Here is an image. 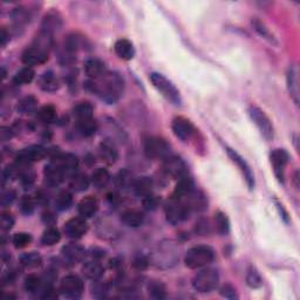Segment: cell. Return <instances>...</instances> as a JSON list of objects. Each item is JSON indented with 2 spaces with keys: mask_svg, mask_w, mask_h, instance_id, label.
Here are the masks:
<instances>
[{
  "mask_svg": "<svg viewBox=\"0 0 300 300\" xmlns=\"http://www.w3.org/2000/svg\"><path fill=\"white\" fill-rule=\"evenodd\" d=\"M86 88L95 94L106 104H115L123 95L124 81L123 78L116 72H106L102 77L95 80L86 82Z\"/></svg>",
  "mask_w": 300,
  "mask_h": 300,
  "instance_id": "cell-1",
  "label": "cell"
},
{
  "mask_svg": "<svg viewBox=\"0 0 300 300\" xmlns=\"http://www.w3.org/2000/svg\"><path fill=\"white\" fill-rule=\"evenodd\" d=\"M215 259V251L210 246L207 245H198L193 246L190 250H188L185 254L184 262L185 265L189 268H201L205 267L214 262Z\"/></svg>",
  "mask_w": 300,
  "mask_h": 300,
  "instance_id": "cell-2",
  "label": "cell"
},
{
  "mask_svg": "<svg viewBox=\"0 0 300 300\" xmlns=\"http://www.w3.org/2000/svg\"><path fill=\"white\" fill-rule=\"evenodd\" d=\"M150 81H152L153 86L159 90L162 95L167 98L168 101H170L171 104L176 106H180L182 104V98H181L179 89H177L175 85H173L170 80H168L163 74L152 73L150 74Z\"/></svg>",
  "mask_w": 300,
  "mask_h": 300,
  "instance_id": "cell-3",
  "label": "cell"
},
{
  "mask_svg": "<svg viewBox=\"0 0 300 300\" xmlns=\"http://www.w3.org/2000/svg\"><path fill=\"white\" fill-rule=\"evenodd\" d=\"M180 258L179 248L172 243L171 240L161 243V245L157 248L155 255H154V264L157 267L168 268L175 265L177 260Z\"/></svg>",
  "mask_w": 300,
  "mask_h": 300,
  "instance_id": "cell-4",
  "label": "cell"
},
{
  "mask_svg": "<svg viewBox=\"0 0 300 300\" xmlns=\"http://www.w3.org/2000/svg\"><path fill=\"white\" fill-rule=\"evenodd\" d=\"M219 283V274L214 268H204L192 279V286L201 293H209L217 289Z\"/></svg>",
  "mask_w": 300,
  "mask_h": 300,
  "instance_id": "cell-5",
  "label": "cell"
},
{
  "mask_svg": "<svg viewBox=\"0 0 300 300\" xmlns=\"http://www.w3.org/2000/svg\"><path fill=\"white\" fill-rule=\"evenodd\" d=\"M190 214V209L188 208V205L182 199H177L171 197L170 201L165 205V216H167L168 222L172 225L184 222L185 219L189 218Z\"/></svg>",
  "mask_w": 300,
  "mask_h": 300,
  "instance_id": "cell-6",
  "label": "cell"
},
{
  "mask_svg": "<svg viewBox=\"0 0 300 300\" xmlns=\"http://www.w3.org/2000/svg\"><path fill=\"white\" fill-rule=\"evenodd\" d=\"M144 154L148 159L165 160L170 156V145L161 137H148L144 141Z\"/></svg>",
  "mask_w": 300,
  "mask_h": 300,
  "instance_id": "cell-7",
  "label": "cell"
},
{
  "mask_svg": "<svg viewBox=\"0 0 300 300\" xmlns=\"http://www.w3.org/2000/svg\"><path fill=\"white\" fill-rule=\"evenodd\" d=\"M248 115H250L251 120L254 121L256 127L259 129V132L264 136V139L267 141H271L273 139V124H272L271 120L262 109L256 107V106H251V107L248 108Z\"/></svg>",
  "mask_w": 300,
  "mask_h": 300,
  "instance_id": "cell-8",
  "label": "cell"
},
{
  "mask_svg": "<svg viewBox=\"0 0 300 300\" xmlns=\"http://www.w3.org/2000/svg\"><path fill=\"white\" fill-rule=\"evenodd\" d=\"M60 293L68 299L81 298L84 293V282L78 276H66L60 283Z\"/></svg>",
  "mask_w": 300,
  "mask_h": 300,
  "instance_id": "cell-9",
  "label": "cell"
},
{
  "mask_svg": "<svg viewBox=\"0 0 300 300\" xmlns=\"http://www.w3.org/2000/svg\"><path fill=\"white\" fill-rule=\"evenodd\" d=\"M163 170L167 175L173 177V179H181L185 175H188V167L185 162L179 156L170 155L164 160Z\"/></svg>",
  "mask_w": 300,
  "mask_h": 300,
  "instance_id": "cell-10",
  "label": "cell"
},
{
  "mask_svg": "<svg viewBox=\"0 0 300 300\" xmlns=\"http://www.w3.org/2000/svg\"><path fill=\"white\" fill-rule=\"evenodd\" d=\"M272 167H273L274 175L280 183H284V175H285V168L289 162V154L284 149H274L270 155Z\"/></svg>",
  "mask_w": 300,
  "mask_h": 300,
  "instance_id": "cell-11",
  "label": "cell"
},
{
  "mask_svg": "<svg viewBox=\"0 0 300 300\" xmlns=\"http://www.w3.org/2000/svg\"><path fill=\"white\" fill-rule=\"evenodd\" d=\"M47 155L46 148L41 145H31L29 148L20 150L17 155V163L31 164L33 162L41 161Z\"/></svg>",
  "mask_w": 300,
  "mask_h": 300,
  "instance_id": "cell-12",
  "label": "cell"
},
{
  "mask_svg": "<svg viewBox=\"0 0 300 300\" xmlns=\"http://www.w3.org/2000/svg\"><path fill=\"white\" fill-rule=\"evenodd\" d=\"M64 230L67 237L73 239H79L87 234V231H88V225H87V222L82 217H74V218L67 220L64 227Z\"/></svg>",
  "mask_w": 300,
  "mask_h": 300,
  "instance_id": "cell-13",
  "label": "cell"
},
{
  "mask_svg": "<svg viewBox=\"0 0 300 300\" xmlns=\"http://www.w3.org/2000/svg\"><path fill=\"white\" fill-rule=\"evenodd\" d=\"M47 59H48V52L34 45L26 48L21 55V61L30 67L43 64V62L47 61Z\"/></svg>",
  "mask_w": 300,
  "mask_h": 300,
  "instance_id": "cell-14",
  "label": "cell"
},
{
  "mask_svg": "<svg viewBox=\"0 0 300 300\" xmlns=\"http://www.w3.org/2000/svg\"><path fill=\"white\" fill-rule=\"evenodd\" d=\"M228 155L230 159L232 160V162L234 163H236L237 165H238V168L240 169V171H242L244 179H245L246 181V184L247 187L250 189H254L255 188V175L254 172H252L250 165H248L246 163V161L243 159L242 156L239 155L238 153H236L234 149H230L228 148Z\"/></svg>",
  "mask_w": 300,
  "mask_h": 300,
  "instance_id": "cell-15",
  "label": "cell"
},
{
  "mask_svg": "<svg viewBox=\"0 0 300 300\" xmlns=\"http://www.w3.org/2000/svg\"><path fill=\"white\" fill-rule=\"evenodd\" d=\"M171 128L175 136L182 141H188L192 136L193 132H195V128H193L191 122L188 118L182 116L173 118Z\"/></svg>",
  "mask_w": 300,
  "mask_h": 300,
  "instance_id": "cell-16",
  "label": "cell"
},
{
  "mask_svg": "<svg viewBox=\"0 0 300 300\" xmlns=\"http://www.w3.org/2000/svg\"><path fill=\"white\" fill-rule=\"evenodd\" d=\"M286 84L290 96L295 105H299L300 90H299V70L295 65H291L286 72Z\"/></svg>",
  "mask_w": 300,
  "mask_h": 300,
  "instance_id": "cell-17",
  "label": "cell"
},
{
  "mask_svg": "<svg viewBox=\"0 0 300 300\" xmlns=\"http://www.w3.org/2000/svg\"><path fill=\"white\" fill-rule=\"evenodd\" d=\"M43 173H45L46 183L51 185V187H57V185H59L64 181L65 176H67L55 160H52L46 165Z\"/></svg>",
  "mask_w": 300,
  "mask_h": 300,
  "instance_id": "cell-18",
  "label": "cell"
},
{
  "mask_svg": "<svg viewBox=\"0 0 300 300\" xmlns=\"http://www.w3.org/2000/svg\"><path fill=\"white\" fill-rule=\"evenodd\" d=\"M98 155L107 164H114L118 159V150L113 141L104 140L98 145Z\"/></svg>",
  "mask_w": 300,
  "mask_h": 300,
  "instance_id": "cell-19",
  "label": "cell"
},
{
  "mask_svg": "<svg viewBox=\"0 0 300 300\" xmlns=\"http://www.w3.org/2000/svg\"><path fill=\"white\" fill-rule=\"evenodd\" d=\"M98 210V202L95 197L86 196L78 204V212L82 218H90Z\"/></svg>",
  "mask_w": 300,
  "mask_h": 300,
  "instance_id": "cell-20",
  "label": "cell"
},
{
  "mask_svg": "<svg viewBox=\"0 0 300 300\" xmlns=\"http://www.w3.org/2000/svg\"><path fill=\"white\" fill-rule=\"evenodd\" d=\"M62 256L69 263L77 264L84 260L86 256V250L79 244H68L62 247Z\"/></svg>",
  "mask_w": 300,
  "mask_h": 300,
  "instance_id": "cell-21",
  "label": "cell"
},
{
  "mask_svg": "<svg viewBox=\"0 0 300 300\" xmlns=\"http://www.w3.org/2000/svg\"><path fill=\"white\" fill-rule=\"evenodd\" d=\"M195 190V185H193L192 180L188 175L179 179V182L176 184L175 191L172 193L173 198L177 199H184L185 197L190 195Z\"/></svg>",
  "mask_w": 300,
  "mask_h": 300,
  "instance_id": "cell-22",
  "label": "cell"
},
{
  "mask_svg": "<svg viewBox=\"0 0 300 300\" xmlns=\"http://www.w3.org/2000/svg\"><path fill=\"white\" fill-rule=\"evenodd\" d=\"M106 72H107V70H106L105 64L101 60H98V59H88V60L85 62V73L90 80L98 79Z\"/></svg>",
  "mask_w": 300,
  "mask_h": 300,
  "instance_id": "cell-23",
  "label": "cell"
},
{
  "mask_svg": "<svg viewBox=\"0 0 300 300\" xmlns=\"http://www.w3.org/2000/svg\"><path fill=\"white\" fill-rule=\"evenodd\" d=\"M53 160L57 161V163L62 168L66 175H73L79 167L78 157L73 154H64V155L57 156Z\"/></svg>",
  "mask_w": 300,
  "mask_h": 300,
  "instance_id": "cell-24",
  "label": "cell"
},
{
  "mask_svg": "<svg viewBox=\"0 0 300 300\" xmlns=\"http://www.w3.org/2000/svg\"><path fill=\"white\" fill-rule=\"evenodd\" d=\"M114 51L116 55L122 60H132L135 55V49H134L133 43L127 39H120L114 45Z\"/></svg>",
  "mask_w": 300,
  "mask_h": 300,
  "instance_id": "cell-25",
  "label": "cell"
},
{
  "mask_svg": "<svg viewBox=\"0 0 300 300\" xmlns=\"http://www.w3.org/2000/svg\"><path fill=\"white\" fill-rule=\"evenodd\" d=\"M121 220L122 223L127 225V227L139 228L143 224L144 216L141 211L136 210V209H128V210L122 212Z\"/></svg>",
  "mask_w": 300,
  "mask_h": 300,
  "instance_id": "cell-26",
  "label": "cell"
},
{
  "mask_svg": "<svg viewBox=\"0 0 300 300\" xmlns=\"http://www.w3.org/2000/svg\"><path fill=\"white\" fill-rule=\"evenodd\" d=\"M39 87H40L43 92L52 93L59 89L60 84H59L58 78L55 77V74L52 70H47L39 79Z\"/></svg>",
  "mask_w": 300,
  "mask_h": 300,
  "instance_id": "cell-27",
  "label": "cell"
},
{
  "mask_svg": "<svg viewBox=\"0 0 300 300\" xmlns=\"http://www.w3.org/2000/svg\"><path fill=\"white\" fill-rule=\"evenodd\" d=\"M82 273L85 274L86 278L90 280H98L105 273V268L100 263L92 260V262L85 263V265L82 266Z\"/></svg>",
  "mask_w": 300,
  "mask_h": 300,
  "instance_id": "cell-28",
  "label": "cell"
},
{
  "mask_svg": "<svg viewBox=\"0 0 300 300\" xmlns=\"http://www.w3.org/2000/svg\"><path fill=\"white\" fill-rule=\"evenodd\" d=\"M251 23H252V27H254V30L257 32L258 35H260L263 39H265V40L270 42L271 45H274V46L278 45L277 38L274 37V34L271 32L270 29H268L263 21H260L259 19H254Z\"/></svg>",
  "mask_w": 300,
  "mask_h": 300,
  "instance_id": "cell-29",
  "label": "cell"
},
{
  "mask_svg": "<svg viewBox=\"0 0 300 300\" xmlns=\"http://www.w3.org/2000/svg\"><path fill=\"white\" fill-rule=\"evenodd\" d=\"M110 173L108 172L107 169L105 168H97L95 171L90 176V183L97 189H104L108 185L110 182Z\"/></svg>",
  "mask_w": 300,
  "mask_h": 300,
  "instance_id": "cell-30",
  "label": "cell"
},
{
  "mask_svg": "<svg viewBox=\"0 0 300 300\" xmlns=\"http://www.w3.org/2000/svg\"><path fill=\"white\" fill-rule=\"evenodd\" d=\"M89 184H90V179L86 175V173H82V172L73 173L69 181V187L75 192H81V191L87 190L89 187Z\"/></svg>",
  "mask_w": 300,
  "mask_h": 300,
  "instance_id": "cell-31",
  "label": "cell"
},
{
  "mask_svg": "<svg viewBox=\"0 0 300 300\" xmlns=\"http://www.w3.org/2000/svg\"><path fill=\"white\" fill-rule=\"evenodd\" d=\"M153 180L150 179V177H140V179L135 180V182H134L133 185V189L134 191L137 196H140L143 198L144 196L149 195V193H153Z\"/></svg>",
  "mask_w": 300,
  "mask_h": 300,
  "instance_id": "cell-32",
  "label": "cell"
},
{
  "mask_svg": "<svg viewBox=\"0 0 300 300\" xmlns=\"http://www.w3.org/2000/svg\"><path fill=\"white\" fill-rule=\"evenodd\" d=\"M61 27V19L58 17V14L51 12L45 17L41 25V32L53 35L55 31H58Z\"/></svg>",
  "mask_w": 300,
  "mask_h": 300,
  "instance_id": "cell-33",
  "label": "cell"
},
{
  "mask_svg": "<svg viewBox=\"0 0 300 300\" xmlns=\"http://www.w3.org/2000/svg\"><path fill=\"white\" fill-rule=\"evenodd\" d=\"M77 127L81 135L90 137L96 133L97 122L93 117L85 118V120H77Z\"/></svg>",
  "mask_w": 300,
  "mask_h": 300,
  "instance_id": "cell-34",
  "label": "cell"
},
{
  "mask_svg": "<svg viewBox=\"0 0 300 300\" xmlns=\"http://www.w3.org/2000/svg\"><path fill=\"white\" fill-rule=\"evenodd\" d=\"M34 77H35L34 69L32 68V67L26 66L15 73V75L13 77V84L18 86L29 85L33 81Z\"/></svg>",
  "mask_w": 300,
  "mask_h": 300,
  "instance_id": "cell-35",
  "label": "cell"
},
{
  "mask_svg": "<svg viewBox=\"0 0 300 300\" xmlns=\"http://www.w3.org/2000/svg\"><path fill=\"white\" fill-rule=\"evenodd\" d=\"M93 113H94V107L92 104L89 102H80L75 106L73 109V114L74 116L77 117V120H85V118H90L93 117Z\"/></svg>",
  "mask_w": 300,
  "mask_h": 300,
  "instance_id": "cell-36",
  "label": "cell"
},
{
  "mask_svg": "<svg viewBox=\"0 0 300 300\" xmlns=\"http://www.w3.org/2000/svg\"><path fill=\"white\" fill-rule=\"evenodd\" d=\"M73 204V195L69 191L64 190L59 192L55 197V208L59 211H66L72 207Z\"/></svg>",
  "mask_w": 300,
  "mask_h": 300,
  "instance_id": "cell-37",
  "label": "cell"
},
{
  "mask_svg": "<svg viewBox=\"0 0 300 300\" xmlns=\"http://www.w3.org/2000/svg\"><path fill=\"white\" fill-rule=\"evenodd\" d=\"M42 263L41 256L38 254V252H26V254L21 255L20 257V264L22 266L27 268H35L39 267Z\"/></svg>",
  "mask_w": 300,
  "mask_h": 300,
  "instance_id": "cell-38",
  "label": "cell"
},
{
  "mask_svg": "<svg viewBox=\"0 0 300 300\" xmlns=\"http://www.w3.org/2000/svg\"><path fill=\"white\" fill-rule=\"evenodd\" d=\"M23 287H25V290L31 294L38 293L39 291L42 290L41 278L35 274L27 276L25 278V282H23Z\"/></svg>",
  "mask_w": 300,
  "mask_h": 300,
  "instance_id": "cell-39",
  "label": "cell"
},
{
  "mask_svg": "<svg viewBox=\"0 0 300 300\" xmlns=\"http://www.w3.org/2000/svg\"><path fill=\"white\" fill-rule=\"evenodd\" d=\"M38 100L32 95L22 97L18 104V112L21 114H31L37 109Z\"/></svg>",
  "mask_w": 300,
  "mask_h": 300,
  "instance_id": "cell-40",
  "label": "cell"
},
{
  "mask_svg": "<svg viewBox=\"0 0 300 300\" xmlns=\"http://www.w3.org/2000/svg\"><path fill=\"white\" fill-rule=\"evenodd\" d=\"M60 239H61V235L58 229L48 228L43 231V234L41 236V244L47 246H52L58 242H60Z\"/></svg>",
  "mask_w": 300,
  "mask_h": 300,
  "instance_id": "cell-41",
  "label": "cell"
},
{
  "mask_svg": "<svg viewBox=\"0 0 300 300\" xmlns=\"http://www.w3.org/2000/svg\"><path fill=\"white\" fill-rule=\"evenodd\" d=\"M215 224L217 231H218L220 235L224 236L230 232V222H229L227 215L223 214V212L218 211L215 215Z\"/></svg>",
  "mask_w": 300,
  "mask_h": 300,
  "instance_id": "cell-42",
  "label": "cell"
},
{
  "mask_svg": "<svg viewBox=\"0 0 300 300\" xmlns=\"http://www.w3.org/2000/svg\"><path fill=\"white\" fill-rule=\"evenodd\" d=\"M38 117L45 123H52L57 118V110L51 105L43 106L38 110Z\"/></svg>",
  "mask_w": 300,
  "mask_h": 300,
  "instance_id": "cell-43",
  "label": "cell"
},
{
  "mask_svg": "<svg viewBox=\"0 0 300 300\" xmlns=\"http://www.w3.org/2000/svg\"><path fill=\"white\" fill-rule=\"evenodd\" d=\"M134 182H135V180H134L132 172H129L128 170H122L116 176V185L120 189L133 188Z\"/></svg>",
  "mask_w": 300,
  "mask_h": 300,
  "instance_id": "cell-44",
  "label": "cell"
},
{
  "mask_svg": "<svg viewBox=\"0 0 300 300\" xmlns=\"http://www.w3.org/2000/svg\"><path fill=\"white\" fill-rule=\"evenodd\" d=\"M148 291L150 297L154 299H164L167 297L165 294V287L162 283L157 282V280H154V282H150L148 285Z\"/></svg>",
  "mask_w": 300,
  "mask_h": 300,
  "instance_id": "cell-45",
  "label": "cell"
},
{
  "mask_svg": "<svg viewBox=\"0 0 300 300\" xmlns=\"http://www.w3.org/2000/svg\"><path fill=\"white\" fill-rule=\"evenodd\" d=\"M246 284L252 289H258L263 285V279L260 277L259 272L254 266H251L247 270L246 273Z\"/></svg>",
  "mask_w": 300,
  "mask_h": 300,
  "instance_id": "cell-46",
  "label": "cell"
},
{
  "mask_svg": "<svg viewBox=\"0 0 300 300\" xmlns=\"http://www.w3.org/2000/svg\"><path fill=\"white\" fill-rule=\"evenodd\" d=\"M11 17L18 26H20L30 21V12L26 9H23V7H18V9H15L12 12Z\"/></svg>",
  "mask_w": 300,
  "mask_h": 300,
  "instance_id": "cell-47",
  "label": "cell"
},
{
  "mask_svg": "<svg viewBox=\"0 0 300 300\" xmlns=\"http://www.w3.org/2000/svg\"><path fill=\"white\" fill-rule=\"evenodd\" d=\"M31 242H32V236L30 234H26V232H18L12 238V243H13L15 248L26 247Z\"/></svg>",
  "mask_w": 300,
  "mask_h": 300,
  "instance_id": "cell-48",
  "label": "cell"
},
{
  "mask_svg": "<svg viewBox=\"0 0 300 300\" xmlns=\"http://www.w3.org/2000/svg\"><path fill=\"white\" fill-rule=\"evenodd\" d=\"M19 177H20L22 185L26 188L32 187L35 181V173L32 169H20L19 170Z\"/></svg>",
  "mask_w": 300,
  "mask_h": 300,
  "instance_id": "cell-49",
  "label": "cell"
},
{
  "mask_svg": "<svg viewBox=\"0 0 300 300\" xmlns=\"http://www.w3.org/2000/svg\"><path fill=\"white\" fill-rule=\"evenodd\" d=\"M108 289L107 285L104 283H100L98 280H94V284L92 285V295L95 298H104L107 294Z\"/></svg>",
  "mask_w": 300,
  "mask_h": 300,
  "instance_id": "cell-50",
  "label": "cell"
},
{
  "mask_svg": "<svg viewBox=\"0 0 300 300\" xmlns=\"http://www.w3.org/2000/svg\"><path fill=\"white\" fill-rule=\"evenodd\" d=\"M20 210L23 215H31L34 210V201L31 196H23L20 201Z\"/></svg>",
  "mask_w": 300,
  "mask_h": 300,
  "instance_id": "cell-51",
  "label": "cell"
},
{
  "mask_svg": "<svg viewBox=\"0 0 300 300\" xmlns=\"http://www.w3.org/2000/svg\"><path fill=\"white\" fill-rule=\"evenodd\" d=\"M143 205L147 210H155L157 205H159V198L153 193H149V195L143 197Z\"/></svg>",
  "mask_w": 300,
  "mask_h": 300,
  "instance_id": "cell-52",
  "label": "cell"
},
{
  "mask_svg": "<svg viewBox=\"0 0 300 300\" xmlns=\"http://www.w3.org/2000/svg\"><path fill=\"white\" fill-rule=\"evenodd\" d=\"M0 224H2V229L4 231H10L14 225L13 216L11 214H7V212H4L2 215V222H0Z\"/></svg>",
  "mask_w": 300,
  "mask_h": 300,
  "instance_id": "cell-53",
  "label": "cell"
},
{
  "mask_svg": "<svg viewBox=\"0 0 300 300\" xmlns=\"http://www.w3.org/2000/svg\"><path fill=\"white\" fill-rule=\"evenodd\" d=\"M15 197H17V195H15V192L13 190H7L3 193L2 196V205L4 208H7L10 207V205L14 202Z\"/></svg>",
  "mask_w": 300,
  "mask_h": 300,
  "instance_id": "cell-54",
  "label": "cell"
},
{
  "mask_svg": "<svg viewBox=\"0 0 300 300\" xmlns=\"http://www.w3.org/2000/svg\"><path fill=\"white\" fill-rule=\"evenodd\" d=\"M219 292H220V294H222L224 298H228V299H237V298H238V295H237V293H236L235 287H232L231 285H229V284H227V285H224L222 289H220Z\"/></svg>",
  "mask_w": 300,
  "mask_h": 300,
  "instance_id": "cell-55",
  "label": "cell"
},
{
  "mask_svg": "<svg viewBox=\"0 0 300 300\" xmlns=\"http://www.w3.org/2000/svg\"><path fill=\"white\" fill-rule=\"evenodd\" d=\"M148 264H149L148 259L142 255L136 256V257L134 258V260H133V265H134V267L137 268V270H144V268H147Z\"/></svg>",
  "mask_w": 300,
  "mask_h": 300,
  "instance_id": "cell-56",
  "label": "cell"
},
{
  "mask_svg": "<svg viewBox=\"0 0 300 300\" xmlns=\"http://www.w3.org/2000/svg\"><path fill=\"white\" fill-rule=\"evenodd\" d=\"M0 134H2V140L3 141L10 140L11 137L13 136V132H12V129H10L9 127H3L2 128V132H0Z\"/></svg>",
  "mask_w": 300,
  "mask_h": 300,
  "instance_id": "cell-57",
  "label": "cell"
},
{
  "mask_svg": "<svg viewBox=\"0 0 300 300\" xmlns=\"http://www.w3.org/2000/svg\"><path fill=\"white\" fill-rule=\"evenodd\" d=\"M0 40H2V46L5 47L6 43L10 41V33H7L5 29H2V33H0Z\"/></svg>",
  "mask_w": 300,
  "mask_h": 300,
  "instance_id": "cell-58",
  "label": "cell"
},
{
  "mask_svg": "<svg viewBox=\"0 0 300 300\" xmlns=\"http://www.w3.org/2000/svg\"><path fill=\"white\" fill-rule=\"evenodd\" d=\"M277 208H278V210H279V212H280V215H282V218H283L284 220H285L286 223H289V214H287L286 210H285V209H284L283 205L277 202Z\"/></svg>",
  "mask_w": 300,
  "mask_h": 300,
  "instance_id": "cell-59",
  "label": "cell"
}]
</instances>
